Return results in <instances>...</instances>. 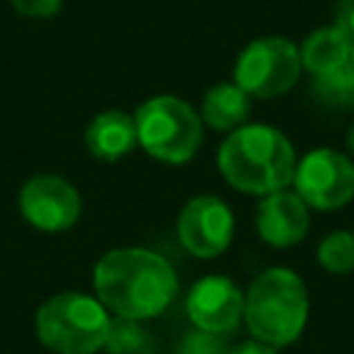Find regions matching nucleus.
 <instances>
[{"instance_id": "obj_1", "label": "nucleus", "mask_w": 354, "mask_h": 354, "mask_svg": "<svg viewBox=\"0 0 354 354\" xmlns=\"http://www.w3.org/2000/svg\"><path fill=\"white\" fill-rule=\"evenodd\" d=\"M94 290L102 307L116 318L144 321L160 315L171 304L177 274L163 254L141 246H122L97 260Z\"/></svg>"}, {"instance_id": "obj_2", "label": "nucleus", "mask_w": 354, "mask_h": 354, "mask_svg": "<svg viewBox=\"0 0 354 354\" xmlns=\"http://www.w3.org/2000/svg\"><path fill=\"white\" fill-rule=\"evenodd\" d=\"M221 177L243 194L268 196L285 191L296 174V149L285 133L268 124L232 130L216 155Z\"/></svg>"}, {"instance_id": "obj_3", "label": "nucleus", "mask_w": 354, "mask_h": 354, "mask_svg": "<svg viewBox=\"0 0 354 354\" xmlns=\"http://www.w3.org/2000/svg\"><path fill=\"white\" fill-rule=\"evenodd\" d=\"M310 296L301 277L290 268H268L243 293V321L254 340L274 348L290 346L307 324Z\"/></svg>"}, {"instance_id": "obj_4", "label": "nucleus", "mask_w": 354, "mask_h": 354, "mask_svg": "<svg viewBox=\"0 0 354 354\" xmlns=\"http://www.w3.org/2000/svg\"><path fill=\"white\" fill-rule=\"evenodd\" d=\"M111 315L86 293H55L36 310V337L55 354H97L105 348Z\"/></svg>"}, {"instance_id": "obj_5", "label": "nucleus", "mask_w": 354, "mask_h": 354, "mask_svg": "<svg viewBox=\"0 0 354 354\" xmlns=\"http://www.w3.org/2000/svg\"><path fill=\"white\" fill-rule=\"evenodd\" d=\"M133 122L138 147L160 163H188L202 147V116L174 94L149 97Z\"/></svg>"}, {"instance_id": "obj_6", "label": "nucleus", "mask_w": 354, "mask_h": 354, "mask_svg": "<svg viewBox=\"0 0 354 354\" xmlns=\"http://www.w3.org/2000/svg\"><path fill=\"white\" fill-rule=\"evenodd\" d=\"M301 75L299 47L285 36H263L249 41L232 69V83L249 97L271 100L296 86Z\"/></svg>"}, {"instance_id": "obj_7", "label": "nucleus", "mask_w": 354, "mask_h": 354, "mask_svg": "<svg viewBox=\"0 0 354 354\" xmlns=\"http://www.w3.org/2000/svg\"><path fill=\"white\" fill-rule=\"evenodd\" d=\"M290 185L307 207L337 210L354 199V160L329 147L313 149L296 163Z\"/></svg>"}, {"instance_id": "obj_8", "label": "nucleus", "mask_w": 354, "mask_h": 354, "mask_svg": "<svg viewBox=\"0 0 354 354\" xmlns=\"http://www.w3.org/2000/svg\"><path fill=\"white\" fill-rule=\"evenodd\" d=\"M235 218L224 199L199 194L188 199L177 216V238L183 249L199 260L218 257L232 241Z\"/></svg>"}, {"instance_id": "obj_9", "label": "nucleus", "mask_w": 354, "mask_h": 354, "mask_svg": "<svg viewBox=\"0 0 354 354\" xmlns=\"http://www.w3.org/2000/svg\"><path fill=\"white\" fill-rule=\"evenodd\" d=\"M19 213L41 232H61L80 218V194L58 174H36L19 188Z\"/></svg>"}, {"instance_id": "obj_10", "label": "nucleus", "mask_w": 354, "mask_h": 354, "mask_svg": "<svg viewBox=\"0 0 354 354\" xmlns=\"http://www.w3.org/2000/svg\"><path fill=\"white\" fill-rule=\"evenodd\" d=\"M185 313L199 332L210 335H227L232 332L243 318V293L241 288L221 274L202 277L185 299Z\"/></svg>"}, {"instance_id": "obj_11", "label": "nucleus", "mask_w": 354, "mask_h": 354, "mask_svg": "<svg viewBox=\"0 0 354 354\" xmlns=\"http://www.w3.org/2000/svg\"><path fill=\"white\" fill-rule=\"evenodd\" d=\"M254 224H257V235L277 246V249H288L296 246L307 230H310V207L299 199L296 191H277L260 199L257 213H254Z\"/></svg>"}, {"instance_id": "obj_12", "label": "nucleus", "mask_w": 354, "mask_h": 354, "mask_svg": "<svg viewBox=\"0 0 354 354\" xmlns=\"http://www.w3.org/2000/svg\"><path fill=\"white\" fill-rule=\"evenodd\" d=\"M83 141L97 160H119L138 147L136 122L124 111H102L88 122Z\"/></svg>"}, {"instance_id": "obj_13", "label": "nucleus", "mask_w": 354, "mask_h": 354, "mask_svg": "<svg viewBox=\"0 0 354 354\" xmlns=\"http://www.w3.org/2000/svg\"><path fill=\"white\" fill-rule=\"evenodd\" d=\"M252 111L249 94L235 83H216L202 100V122L218 133H232L246 124Z\"/></svg>"}, {"instance_id": "obj_14", "label": "nucleus", "mask_w": 354, "mask_h": 354, "mask_svg": "<svg viewBox=\"0 0 354 354\" xmlns=\"http://www.w3.org/2000/svg\"><path fill=\"white\" fill-rule=\"evenodd\" d=\"M299 58H301V69H307L310 77H315V75H324L329 69L343 66L346 61L354 58V53L348 50V44L340 36V30L335 25H326V28H315L301 41Z\"/></svg>"}, {"instance_id": "obj_15", "label": "nucleus", "mask_w": 354, "mask_h": 354, "mask_svg": "<svg viewBox=\"0 0 354 354\" xmlns=\"http://www.w3.org/2000/svg\"><path fill=\"white\" fill-rule=\"evenodd\" d=\"M310 97L326 111H351L354 108V58L337 69L310 77Z\"/></svg>"}, {"instance_id": "obj_16", "label": "nucleus", "mask_w": 354, "mask_h": 354, "mask_svg": "<svg viewBox=\"0 0 354 354\" xmlns=\"http://www.w3.org/2000/svg\"><path fill=\"white\" fill-rule=\"evenodd\" d=\"M321 268L329 274H348L354 271V232L351 230H332L321 238L315 252Z\"/></svg>"}, {"instance_id": "obj_17", "label": "nucleus", "mask_w": 354, "mask_h": 354, "mask_svg": "<svg viewBox=\"0 0 354 354\" xmlns=\"http://www.w3.org/2000/svg\"><path fill=\"white\" fill-rule=\"evenodd\" d=\"M105 351L108 354H149L152 343H149V335L138 326V321L116 318V321H111Z\"/></svg>"}, {"instance_id": "obj_18", "label": "nucleus", "mask_w": 354, "mask_h": 354, "mask_svg": "<svg viewBox=\"0 0 354 354\" xmlns=\"http://www.w3.org/2000/svg\"><path fill=\"white\" fill-rule=\"evenodd\" d=\"M177 354H227V346L218 335L194 329L191 335L183 337V343L177 346Z\"/></svg>"}, {"instance_id": "obj_19", "label": "nucleus", "mask_w": 354, "mask_h": 354, "mask_svg": "<svg viewBox=\"0 0 354 354\" xmlns=\"http://www.w3.org/2000/svg\"><path fill=\"white\" fill-rule=\"evenodd\" d=\"M61 3L64 0H11L14 11L22 14V17H30V19H50L61 11Z\"/></svg>"}, {"instance_id": "obj_20", "label": "nucleus", "mask_w": 354, "mask_h": 354, "mask_svg": "<svg viewBox=\"0 0 354 354\" xmlns=\"http://www.w3.org/2000/svg\"><path fill=\"white\" fill-rule=\"evenodd\" d=\"M340 36L346 39L348 50L354 53V0H337V8H335V22H332Z\"/></svg>"}, {"instance_id": "obj_21", "label": "nucleus", "mask_w": 354, "mask_h": 354, "mask_svg": "<svg viewBox=\"0 0 354 354\" xmlns=\"http://www.w3.org/2000/svg\"><path fill=\"white\" fill-rule=\"evenodd\" d=\"M227 354H277V348L274 346H268V343H260V340H243V343H238L235 348H227Z\"/></svg>"}, {"instance_id": "obj_22", "label": "nucleus", "mask_w": 354, "mask_h": 354, "mask_svg": "<svg viewBox=\"0 0 354 354\" xmlns=\"http://www.w3.org/2000/svg\"><path fill=\"white\" fill-rule=\"evenodd\" d=\"M346 144H348V152L354 155V122H351V127H348V133H346Z\"/></svg>"}, {"instance_id": "obj_23", "label": "nucleus", "mask_w": 354, "mask_h": 354, "mask_svg": "<svg viewBox=\"0 0 354 354\" xmlns=\"http://www.w3.org/2000/svg\"><path fill=\"white\" fill-rule=\"evenodd\" d=\"M351 232H354V230H351Z\"/></svg>"}]
</instances>
